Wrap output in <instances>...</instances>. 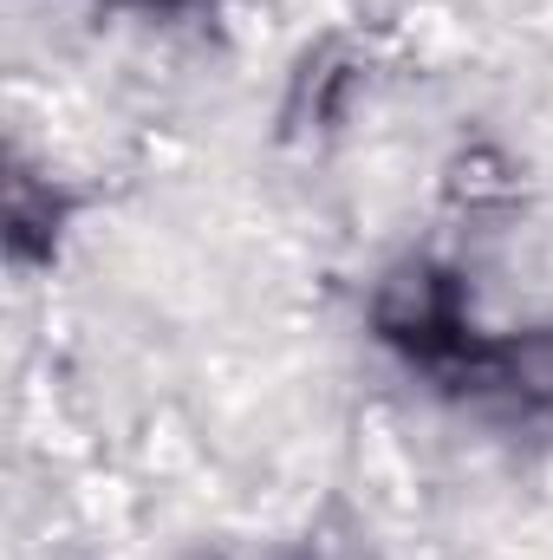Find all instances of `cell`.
I'll return each instance as SVG.
<instances>
[{
    "label": "cell",
    "instance_id": "1",
    "mask_svg": "<svg viewBox=\"0 0 553 560\" xmlns=\"http://www.w3.org/2000/svg\"><path fill=\"white\" fill-rule=\"evenodd\" d=\"M372 326L411 365L443 372V378H469V385H475L482 352H489L469 332V319H462V287L443 275V268H430V261H404V268H391V275L378 280Z\"/></svg>",
    "mask_w": 553,
    "mask_h": 560
},
{
    "label": "cell",
    "instance_id": "2",
    "mask_svg": "<svg viewBox=\"0 0 553 560\" xmlns=\"http://www.w3.org/2000/svg\"><path fill=\"white\" fill-rule=\"evenodd\" d=\"M475 385H495L515 405H553V332H521V339L489 346Z\"/></svg>",
    "mask_w": 553,
    "mask_h": 560
}]
</instances>
